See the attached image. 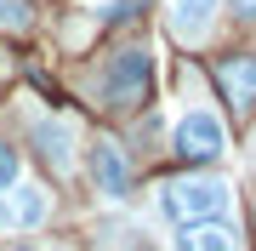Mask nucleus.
<instances>
[{
    "label": "nucleus",
    "instance_id": "obj_1",
    "mask_svg": "<svg viewBox=\"0 0 256 251\" xmlns=\"http://www.w3.org/2000/svg\"><path fill=\"white\" fill-rule=\"evenodd\" d=\"M160 217L171 228L182 223H222V217L234 211V183H222V177L210 171H188V177H171V183H160Z\"/></svg>",
    "mask_w": 256,
    "mask_h": 251
},
{
    "label": "nucleus",
    "instance_id": "obj_2",
    "mask_svg": "<svg viewBox=\"0 0 256 251\" xmlns=\"http://www.w3.org/2000/svg\"><path fill=\"white\" fill-rule=\"evenodd\" d=\"M148 86H154V57H148V46H120L108 63L97 69L92 92H97L102 109L126 114V109H137V103H148Z\"/></svg>",
    "mask_w": 256,
    "mask_h": 251
},
{
    "label": "nucleus",
    "instance_id": "obj_3",
    "mask_svg": "<svg viewBox=\"0 0 256 251\" xmlns=\"http://www.w3.org/2000/svg\"><path fill=\"white\" fill-rule=\"evenodd\" d=\"M171 149H176V160H188V166H210V160H222V149H228V131H222V120L210 109H188L182 120H176Z\"/></svg>",
    "mask_w": 256,
    "mask_h": 251
},
{
    "label": "nucleus",
    "instance_id": "obj_4",
    "mask_svg": "<svg viewBox=\"0 0 256 251\" xmlns=\"http://www.w3.org/2000/svg\"><path fill=\"white\" fill-rule=\"evenodd\" d=\"M52 217V194L40 183H12V188H0V228H12V234H23V228H40Z\"/></svg>",
    "mask_w": 256,
    "mask_h": 251
},
{
    "label": "nucleus",
    "instance_id": "obj_5",
    "mask_svg": "<svg viewBox=\"0 0 256 251\" xmlns=\"http://www.w3.org/2000/svg\"><path fill=\"white\" fill-rule=\"evenodd\" d=\"M216 12H222V0H165L176 46H205L210 29H216Z\"/></svg>",
    "mask_w": 256,
    "mask_h": 251
},
{
    "label": "nucleus",
    "instance_id": "obj_6",
    "mask_svg": "<svg viewBox=\"0 0 256 251\" xmlns=\"http://www.w3.org/2000/svg\"><path fill=\"white\" fill-rule=\"evenodd\" d=\"M92 183H97V194H108V200L131 194V160H126L120 143H108V137L92 143Z\"/></svg>",
    "mask_w": 256,
    "mask_h": 251
},
{
    "label": "nucleus",
    "instance_id": "obj_7",
    "mask_svg": "<svg viewBox=\"0 0 256 251\" xmlns=\"http://www.w3.org/2000/svg\"><path fill=\"white\" fill-rule=\"evenodd\" d=\"M34 149H40V160L63 177V171H74V126L63 120V114H40L34 120Z\"/></svg>",
    "mask_w": 256,
    "mask_h": 251
},
{
    "label": "nucleus",
    "instance_id": "obj_8",
    "mask_svg": "<svg viewBox=\"0 0 256 251\" xmlns=\"http://www.w3.org/2000/svg\"><path fill=\"white\" fill-rule=\"evenodd\" d=\"M171 251H245V240H239V228H228V217H222V223H182L171 234Z\"/></svg>",
    "mask_w": 256,
    "mask_h": 251
},
{
    "label": "nucleus",
    "instance_id": "obj_9",
    "mask_svg": "<svg viewBox=\"0 0 256 251\" xmlns=\"http://www.w3.org/2000/svg\"><path fill=\"white\" fill-rule=\"evenodd\" d=\"M216 86L234 109H250L256 103V57H222L216 63Z\"/></svg>",
    "mask_w": 256,
    "mask_h": 251
},
{
    "label": "nucleus",
    "instance_id": "obj_10",
    "mask_svg": "<svg viewBox=\"0 0 256 251\" xmlns=\"http://www.w3.org/2000/svg\"><path fill=\"white\" fill-rule=\"evenodd\" d=\"M28 23H34V6L28 0H0V29L6 35H28Z\"/></svg>",
    "mask_w": 256,
    "mask_h": 251
},
{
    "label": "nucleus",
    "instance_id": "obj_11",
    "mask_svg": "<svg viewBox=\"0 0 256 251\" xmlns=\"http://www.w3.org/2000/svg\"><path fill=\"white\" fill-rule=\"evenodd\" d=\"M23 177V160H18V149H12V143H0V188H12Z\"/></svg>",
    "mask_w": 256,
    "mask_h": 251
},
{
    "label": "nucleus",
    "instance_id": "obj_12",
    "mask_svg": "<svg viewBox=\"0 0 256 251\" xmlns=\"http://www.w3.org/2000/svg\"><path fill=\"white\" fill-rule=\"evenodd\" d=\"M234 18H245V23H256V0H234Z\"/></svg>",
    "mask_w": 256,
    "mask_h": 251
},
{
    "label": "nucleus",
    "instance_id": "obj_13",
    "mask_svg": "<svg viewBox=\"0 0 256 251\" xmlns=\"http://www.w3.org/2000/svg\"><path fill=\"white\" fill-rule=\"evenodd\" d=\"M12 251H52V245H12Z\"/></svg>",
    "mask_w": 256,
    "mask_h": 251
}]
</instances>
